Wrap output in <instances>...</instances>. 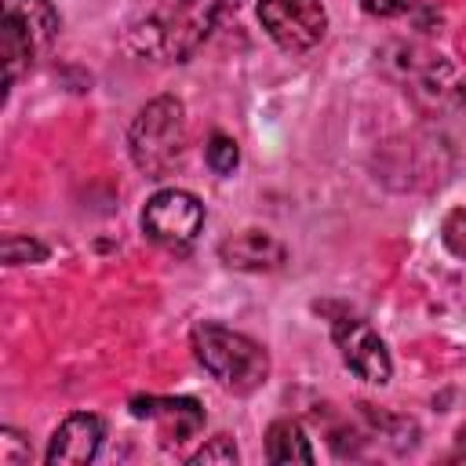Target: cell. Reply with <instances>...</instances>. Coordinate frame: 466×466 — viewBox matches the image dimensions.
<instances>
[{
	"label": "cell",
	"instance_id": "4",
	"mask_svg": "<svg viewBox=\"0 0 466 466\" xmlns=\"http://www.w3.org/2000/svg\"><path fill=\"white\" fill-rule=\"evenodd\" d=\"M204 226V204L186 189H160L146 200L142 229L164 248H186Z\"/></svg>",
	"mask_w": 466,
	"mask_h": 466
},
{
	"label": "cell",
	"instance_id": "8",
	"mask_svg": "<svg viewBox=\"0 0 466 466\" xmlns=\"http://www.w3.org/2000/svg\"><path fill=\"white\" fill-rule=\"evenodd\" d=\"M102 419L91 415V411H76L69 419H62V426L51 433V444L44 451V459L51 466H80V462H91L102 448Z\"/></svg>",
	"mask_w": 466,
	"mask_h": 466
},
{
	"label": "cell",
	"instance_id": "3",
	"mask_svg": "<svg viewBox=\"0 0 466 466\" xmlns=\"http://www.w3.org/2000/svg\"><path fill=\"white\" fill-rule=\"evenodd\" d=\"M4 22H0V55H4V76L7 87L36 62V55L55 40L58 33V11L51 0H0Z\"/></svg>",
	"mask_w": 466,
	"mask_h": 466
},
{
	"label": "cell",
	"instance_id": "1",
	"mask_svg": "<svg viewBox=\"0 0 466 466\" xmlns=\"http://www.w3.org/2000/svg\"><path fill=\"white\" fill-rule=\"evenodd\" d=\"M193 353L233 393H251L269 375L266 350L255 339H248L240 331H229L222 324H197L193 328Z\"/></svg>",
	"mask_w": 466,
	"mask_h": 466
},
{
	"label": "cell",
	"instance_id": "2",
	"mask_svg": "<svg viewBox=\"0 0 466 466\" xmlns=\"http://www.w3.org/2000/svg\"><path fill=\"white\" fill-rule=\"evenodd\" d=\"M186 153V109L178 98H153L131 124V157L149 178H164Z\"/></svg>",
	"mask_w": 466,
	"mask_h": 466
},
{
	"label": "cell",
	"instance_id": "10",
	"mask_svg": "<svg viewBox=\"0 0 466 466\" xmlns=\"http://www.w3.org/2000/svg\"><path fill=\"white\" fill-rule=\"evenodd\" d=\"M218 251H222V262L237 269H277L284 262V244L258 229H244L229 237Z\"/></svg>",
	"mask_w": 466,
	"mask_h": 466
},
{
	"label": "cell",
	"instance_id": "12",
	"mask_svg": "<svg viewBox=\"0 0 466 466\" xmlns=\"http://www.w3.org/2000/svg\"><path fill=\"white\" fill-rule=\"evenodd\" d=\"M204 157H208V167H211L215 175H229V171L240 164V149H237V142L226 138V135H211Z\"/></svg>",
	"mask_w": 466,
	"mask_h": 466
},
{
	"label": "cell",
	"instance_id": "18",
	"mask_svg": "<svg viewBox=\"0 0 466 466\" xmlns=\"http://www.w3.org/2000/svg\"><path fill=\"white\" fill-rule=\"evenodd\" d=\"M455 444H459V448H455V455H459V459H466V426L459 430V441H455Z\"/></svg>",
	"mask_w": 466,
	"mask_h": 466
},
{
	"label": "cell",
	"instance_id": "14",
	"mask_svg": "<svg viewBox=\"0 0 466 466\" xmlns=\"http://www.w3.org/2000/svg\"><path fill=\"white\" fill-rule=\"evenodd\" d=\"M441 240L455 258H466V208L448 211L444 226H441Z\"/></svg>",
	"mask_w": 466,
	"mask_h": 466
},
{
	"label": "cell",
	"instance_id": "7",
	"mask_svg": "<svg viewBox=\"0 0 466 466\" xmlns=\"http://www.w3.org/2000/svg\"><path fill=\"white\" fill-rule=\"evenodd\" d=\"M244 0H182L167 22V51L175 58H189L197 51V44L215 29V22L229 11H237Z\"/></svg>",
	"mask_w": 466,
	"mask_h": 466
},
{
	"label": "cell",
	"instance_id": "6",
	"mask_svg": "<svg viewBox=\"0 0 466 466\" xmlns=\"http://www.w3.org/2000/svg\"><path fill=\"white\" fill-rule=\"evenodd\" d=\"M331 335H335V346H339L342 360H346L364 382H379V386H382V382L390 379L393 360H390L382 339L375 335V328H371L368 320L342 313V317L331 320Z\"/></svg>",
	"mask_w": 466,
	"mask_h": 466
},
{
	"label": "cell",
	"instance_id": "5",
	"mask_svg": "<svg viewBox=\"0 0 466 466\" xmlns=\"http://www.w3.org/2000/svg\"><path fill=\"white\" fill-rule=\"evenodd\" d=\"M258 22L284 51H309L328 29L320 0H258Z\"/></svg>",
	"mask_w": 466,
	"mask_h": 466
},
{
	"label": "cell",
	"instance_id": "11",
	"mask_svg": "<svg viewBox=\"0 0 466 466\" xmlns=\"http://www.w3.org/2000/svg\"><path fill=\"white\" fill-rule=\"evenodd\" d=\"M266 459L269 462H313V448H309V437L302 433L299 422L291 419H277L269 430H266Z\"/></svg>",
	"mask_w": 466,
	"mask_h": 466
},
{
	"label": "cell",
	"instance_id": "15",
	"mask_svg": "<svg viewBox=\"0 0 466 466\" xmlns=\"http://www.w3.org/2000/svg\"><path fill=\"white\" fill-rule=\"evenodd\" d=\"M47 258V248L40 240H29V237H7L4 240V262L7 266H18V262H40Z\"/></svg>",
	"mask_w": 466,
	"mask_h": 466
},
{
	"label": "cell",
	"instance_id": "17",
	"mask_svg": "<svg viewBox=\"0 0 466 466\" xmlns=\"http://www.w3.org/2000/svg\"><path fill=\"white\" fill-rule=\"evenodd\" d=\"M404 4H408V0H360V7H364L368 15H379V18H390V15L404 11Z\"/></svg>",
	"mask_w": 466,
	"mask_h": 466
},
{
	"label": "cell",
	"instance_id": "13",
	"mask_svg": "<svg viewBox=\"0 0 466 466\" xmlns=\"http://www.w3.org/2000/svg\"><path fill=\"white\" fill-rule=\"evenodd\" d=\"M211 462H222V466H233L237 462V448L229 437H211L200 451L189 455V466H211Z\"/></svg>",
	"mask_w": 466,
	"mask_h": 466
},
{
	"label": "cell",
	"instance_id": "16",
	"mask_svg": "<svg viewBox=\"0 0 466 466\" xmlns=\"http://www.w3.org/2000/svg\"><path fill=\"white\" fill-rule=\"evenodd\" d=\"M25 459H29V448L18 441L15 430H4V433H0V466H18V462H25Z\"/></svg>",
	"mask_w": 466,
	"mask_h": 466
},
{
	"label": "cell",
	"instance_id": "9",
	"mask_svg": "<svg viewBox=\"0 0 466 466\" xmlns=\"http://www.w3.org/2000/svg\"><path fill=\"white\" fill-rule=\"evenodd\" d=\"M135 419H153L160 422L164 437L182 444L204 426V408L193 397H135L131 400Z\"/></svg>",
	"mask_w": 466,
	"mask_h": 466
}]
</instances>
